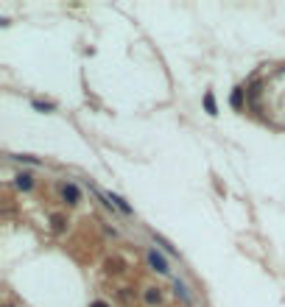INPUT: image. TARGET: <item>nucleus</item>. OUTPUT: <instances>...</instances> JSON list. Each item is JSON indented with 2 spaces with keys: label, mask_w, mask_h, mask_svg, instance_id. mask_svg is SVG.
<instances>
[{
  "label": "nucleus",
  "mask_w": 285,
  "mask_h": 307,
  "mask_svg": "<svg viewBox=\"0 0 285 307\" xmlns=\"http://www.w3.org/2000/svg\"><path fill=\"white\" fill-rule=\"evenodd\" d=\"M249 103L266 123L285 128V67L254 81L249 87Z\"/></svg>",
  "instance_id": "nucleus-1"
},
{
  "label": "nucleus",
  "mask_w": 285,
  "mask_h": 307,
  "mask_svg": "<svg viewBox=\"0 0 285 307\" xmlns=\"http://www.w3.org/2000/svg\"><path fill=\"white\" fill-rule=\"evenodd\" d=\"M148 265L154 268V271H159V274H168L171 268H168V260H165L157 248H148Z\"/></svg>",
  "instance_id": "nucleus-2"
},
{
  "label": "nucleus",
  "mask_w": 285,
  "mask_h": 307,
  "mask_svg": "<svg viewBox=\"0 0 285 307\" xmlns=\"http://www.w3.org/2000/svg\"><path fill=\"white\" fill-rule=\"evenodd\" d=\"M62 198L67 201V204H78V187L76 184H62Z\"/></svg>",
  "instance_id": "nucleus-3"
},
{
  "label": "nucleus",
  "mask_w": 285,
  "mask_h": 307,
  "mask_svg": "<svg viewBox=\"0 0 285 307\" xmlns=\"http://www.w3.org/2000/svg\"><path fill=\"white\" fill-rule=\"evenodd\" d=\"M17 187H20V190H28V187H31V176H28V173H20V176H17Z\"/></svg>",
  "instance_id": "nucleus-4"
},
{
  "label": "nucleus",
  "mask_w": 285,
  "mask_h": 307,
  "mask_svg": "<svg viewBox=\"0 0 285 307\" xmlns=\"http://www.w3.org/2000/svg\"><path fill=\"white\" fill-rule=\"evenodd\" d=\"M146 302H148V305H157V302H159V293H157L154 288H148L146 290Z\"/></svg>",
  "instance_id": "nucleus-5"
},
{
  "label": "nucleus",
  "mask_w": 285,
  "mask_h": 307,
  "mask_svg": "<svg viewBox=\"0 0 285 307\" xmlns=\"http://www.w3.org/2000/svg\"><path fill=\"white\" fill-rule=\"evenodd\" d=\"M204 106H207L210 115H216V101H213V95H210V92H207V98H204Z\"/></svg>",
  "instance_id": "nucleus-6"
},
{
  "label": "nucleus",
  "mask_w": 285,
  "mask_h": 307,
  "mask_svg": "<svg viewBox=\"0 0 285 307\" xmlns=\"http://www.w3.org/2000/svg\"><path fill=\"white\" fill-rule=\"evenodd\" d=\"M241 101H243V87H238L235 95H232V103H235V106H241Z\"/></svg>",
  "instance_id": "nucleus-7"
},
{
  "label": "nucleus",
  "mask_w": 285,
  "mask_h": 307,
  "mask_svg": "<svg viewBox=\"0 0 285 307\" xmlns=\"http://www.w3.org/2000/svg\"><path fill=\"white\" fill-rule=\"evenodd\" d=\"M62 226H64V221H62L59 215H56V218H53V229H56V232H62Z\"/></svg>",
  "instance_id": "nucleus-8"
},
{
  "label": "nucleus",
  "mask_w": 285,
  "mask_h": 307,
  "mask_svg": "<svg viewBox=\"0 0 285 307\" xmlns=\"http://www.w3.org/2000/svg\"><path fill=\"white\" fill-rule=\"evenodd\" d=\"M90 307H109V305H106V302H93Z\"/></svg>",
  "instance_id": "nucleus-9"
}]
</instances>
